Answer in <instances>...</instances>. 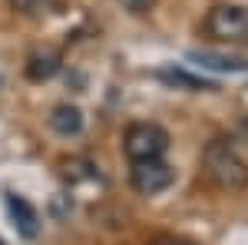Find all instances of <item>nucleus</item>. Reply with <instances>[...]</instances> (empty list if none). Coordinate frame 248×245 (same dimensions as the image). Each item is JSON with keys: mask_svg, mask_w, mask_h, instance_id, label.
I'll list each match as a JSON object with an SVG mask.
<instances>
[{"mask_svg": "<svg viewBox=\"0 0 248 245\" xmlns=\"http://www.w3.org/2000/svg\"><path fill=\"white\" fill-rule=\"evenodd\" d=\"M10 10H17L23 17H46V14H57L60 0H7Z\"/></svg>", "mask_w": 248, "mask_h": 245, "instance_id": "10", "label": "nucleus"}, {"mask_svg": "<svg viewBox=\"0 0 248 245\" xmlns=\"http://www.w3.org/2000/svg\"><path fill=\"white\" fill-rule=\"evenodd\" d=\"M50 130L57 132V136H79L83 132V113H79V106L73 103H60L50 110Z\"/></svg>", "mask_w": 248, "mask_h": 245, "instance_id": "8", "label": "nucleus"}, {"mask_svg": "<svg viewBox=\"0 0 248 245\" xmlns=\"http://www.w3.org/2000/svg\"><path fill=\"white\" fill-rule=\"evenodd\" d=\"M0 86H3V73H0Z\"/></svg>", "mask_w": 248, "mask_h": 245, "instance_id": "13", "label": "nucleus"}, {"mask_svg": "<svg viewBox=\"0 0 248 245\" xmlns=\"http://www.w3.org/2000/svg\"><path fill=\"white\" fill-rule=\"evenodd\" d=\"M0 245H7V242H3V239H0Z\"/></svg>", "mask_w": 248, "mask_h": 245, "instance_id": "14", "label": "nucleus"}, {"mask_svg": "<svg viewBox=\"0 0 248 245\" xmlns=\"http://www.w3.org/2000/svg\"><path fill=\"white\" fill-rule=\"evenodd\" d=\"M205 33L218 43H245L248 40V10L238 3H218L205 17Z\"/></svg>", "mask_w": 248, "mask_h": 245, "instance_id": "2", "label": "nucleus"}, {"mask_svg": "<svg viewBox=\"0 0 248 245\" xmlns=\"http://www.w3.org/2000/svg\"><path fill=\"white\" fill-rule=\"evenodd\" d=\"M175 182V169L159 156V159H136L133 169H129V186L139 196H155V192H166Z\"/></svg>", "mask_w": 248, "mask_h": 245, "instance_id": "4", "label": "nucleus"}, {"mask_svg": "<svg viewBox=\"0 0 248 245\" xmlns=\"http://www.w3.org/2000/svg\"><path fill=\"white\" fill-rule=\"evenodd\" d=\"M123 149L129 156V163L136 159H159L169 152V132L159 123H133L126 136H123Z\"/></svg>", "mask_w": 248, "mask_h": 245, "instance_id": "3", "label": "nucleus"}, {"mask_svg": "<svg viewBox=\"0 0 248 245\" xmlns=\"http://www.w3.org/2000/svg\"><path fill=\"white\" fill-rule=\"evenodd\" d=\"M119 3H123V7H126L129 14L142 17V14H149V10H153V3H155V0H119Z\"/></svg>", "mask_w": 248, "mask_h": 245, "instance_id": "11", "label": "nucleus"}, {"mask_svg": "<svg viewBox=\"0 0 248 245\" xmlns=\"http://www.w3.org/2000/svg\"><path fill=\"white\" fill-rule=\"evenodd\" d=\"M7 209H10V219H14V226H17L20 235H23V239H37V235H40V215H37V209L30 206L23 196H17V192H10V196H7Z\"/></svg>", "mask_w": 248, "mask_h": 245, "instance_id": "6", "label": "nucleus"}, {"mask_svg": "<svg viewBox=\"0 0 248 245\" xmlns=\"http://www.w3.org/2000/svg\"><path fill=\"white\" fill-rule=\"evenodd\" d=\"M159 80L162 83H169V86H182V90H189V93H202V90H218L215 83L209 80H199V76L186 73V70H179V66H166V70H159Z\"/></svg>", "mask_w": 248, "mask_h": 245, "instance_id": "9", "label": "nucleus"}, {"mask_svg": "<svg viewBox=\"0 0 248 245\" xmlns=\"http://www.w3.org/2000/svg\"><path fill=\"white\" fill-rule=\"evenodd\" d=\"M202 172L218 189H245L248 186V163L229 139H212L202 149Z\"/></svg>", "mask_w": 248, "mask_h": 245, "instance_id": "1", "label": "nucleus"}, {"mask_svg": "<svg viewBox=\"0 0 248 245\" xmlns=\"http://www.w3.org/2000/svg\"><path fill=\"white\" fill-rule=\"evenodd\" d=\"M60 66H63V53L53 50V47H40V50H33L27 57L23 73H27V80H33V83H46V80H53L60 73Z\"/></svg>", "mask_w": 248, "mask_h": 245, "instance_id": "5", "label": "nucleus"}, {"mask_svg": "<svg viewBox=\"0 0 248 245\" xmlns=\"http://www.w3.org/2000/svg\"><path fill=\"white\" fill-rule=\"evenodd\" d=\"M192 63H199L202 70H215V73H248L245 57H225V53H212V50H192Z\"/></svg>", "mask_w": 248, "mask_h": 245, "instance_id": "7", "label": "nucleus"}, {"mask_svg": "<svg viewBox=\"0 0 248 245\" xmlns=\"http://www.w3.org/2000/svg\"><path fill=\"white\" fill-rule=\"evenodd\" d=\"M155 245H192V242H182V239H169V235H166V239H159Z\"/></svg>", "mask_w": 248, "mask_h": 245, "instance_id": "12", "label": "nucleus"}]
</instances>
